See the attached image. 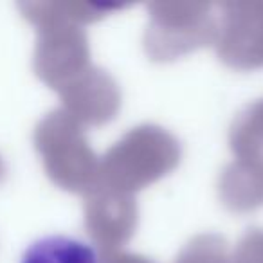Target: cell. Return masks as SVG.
I'll use <instances>...</instances> for the list:
<instances>
[{
	"label": "cell",
	"mask_w": 263,
	"mask_h": 263,
	"mask_svg": "<svg viewBox=\"0 0 263 263\" xmlns=\"http://www.w3.org/2000/svg\"><path fill=\"white\" fill-rule=\"evenodd\" d=\"M44 38L38 49V72L62 90L74 78L90 67V49L85 31L70 22L58 4L44 6Z\"/></svg>",
	"instance_id": "obj_4"
},
{
	"label": "cell",
	"mask_w": 263,
	"mask_h": 263,
	"mask_svg": "<svg viewBox=\"0 0 263 263\" xmlns=\"http://www.w3.org/2000/svg\"><path fill=\"white\" fill-rule=\"evenodd\" d=\"M229 146L234 159L263 162V99L247 103L229 128Z\"/></svg>",
	"instance_id": "obj_9"
},
{
	"label": "cell",
	"mask_w": 263,
	"mask_h": 263,
	"mask_svg": "<svg viewBox=\"0 0 263 263\" xmlns=\"http://www.w3.org/2000/svg\"><path fill=\"white\" fill-rule=\"evenodd\" d=\"M38 146L49 175L60 187L87 195L99 184V159L85 137L83 126L67 112L52 114L40 124Z\"/></svg>",
	"instance_id": "obj_3"
},
{
	"label": "cell",
	"mask_w": 263,
	"mask_h": 263,
	"mask_svg": "<svg viewBox=\"0 0 263 263\" xmlns=\"http://www.w3.org/2000/svg\"><path fill=\"white\" fill-rule=\"evenodd\" d=\"M231 263H263V229H249L241 236Z\"/></svg>",
	"instance_id": "obj_12"
},
{
	"label": "cell",
	"mask_w": 263,
	"mask_h": 263,
	"mask_svg": "<svg viewBox=\"0 0 263 263\" xmlns=\"http://www.w3.org/2000/svg\"><path fill=\"white\" fill-rule=\"evenodd\" d=\"M216 9L215 47L220 62L240 72L263 69V2L233 0L222 2Z\"/></svg>",
	"instance_id": "obj_5"
},
{
	"label": "cell",
	"mask_w": 263,
	"mask_h": 263,
	"mask_svg": "<svg viewBox=\"0 0 263 263\" xmlns=\"http://www.w3.org/2000/svg\"><path fill=\"white\" fill-rule=\"evenodd\" d=\"M20 263H99L90 245L70 236L52 234L34 240L24 251Z\"/></svg>",
	"instance_id": "obj_10"
},
{
	"label": "cell",
	"mask_w": 263,
	"mask_h": 263,
	"mask_svg": "<svg viewBox=\"0 0 263 263\" xmlns=\"http://www.w3.org/2000/svg\"><path fill=\"white\" fill-rule=\"evenodd\" d=\"M65 112L81 126H103L116 119L121 108L117 81L101 67L90 65L62 88Z\"/></svg>",
	"instance_id": "obj_7"
},
{
	"label": "cell",
	"mask_w": 263,
	"mask_h": 263,
	"mask_svg": "<svg viewBox=\"0 0 263 263\" xmlns=\"http://www.w3.org/2000/svg\"><path fill=\"white\" fill-rule=\"evenodd\" d=\"M211 2H150L144 52L152 62L168 63L215 44L218 13Z\"/></svg>",
	"instance_id": "obj_2"
},
{
	"label": "cell",
	"mask_w": 263,
	"mask_h": 263,
	"mask_svg": "<svg viewBox=\"0 0 263 263\" xmlns=\"http://www.w3.org/2000/svg\"><path fill=\"white\" fill-rule=\"evenodd\" d=\"M180 159L182 146L173 134L157 124H139L99 159V184L134 195L170 175Z\"/></svg>",
	"instance_id": "obj_1"
},
{
	"label": "cell",
	"mask_w": 263,
	"mask_h": 263,
	"mask_svg": "<svg viewBox=\"0 0 263 263\" xmlns=\"http://www.w3.org/2000/svg\"><path fill=\"white\" fill-rule=\"evenodd\" d=\"M218 197L223 208L236 215L263 208V162L247 159L229 162L220 175Z\"/></svg>",
	"instance_id": "obj_8"
},
{
	"label": "cell",
	"mask_w": 263,
	"mask_h": 263,
	"mask_svg": "<svg viewBox=\"0 0 263 263\" xmlns=\"http://www.w3.org/2000/svg\"><path fill=\"white\" fill-rule=\"evenodd\" d=\"M175 263H231V256L220 234L204 233L187 241Z\"/></svg>",
	"instance_id": "obj_11"
},
{
	"label": "cell",
	"mask_w": 263,
	"mask_h": 263,
	"mask_svg": "<svg viewBox=\"0 0 263 263\" xmlns=\"http://www.w3.org/2000/svg\"><path fill=\"white\" fill-rule=\"evenodd\" d=\"M139 208L134 195L98 184L85 200V227L103 256L119 252L136 234Z\"/></svg>",
	"instance_id": "obj_6"
},
{
	"label": "cell",
	"mask_w": 263,
	"mask_h": 263,
	"mask_svg": "<svg viewBox=\"0 0 263 263\" xmlns=\"http://www.w3.org/2000/svg\"><path fill=\"white\" fill-rule=\"evenodd\" d=\"M101 263H154L148 258L139 254H130V252H114V254L103 256Z\"/></svg>",
	"instance_id": "obj_13"
}]
</instances>
